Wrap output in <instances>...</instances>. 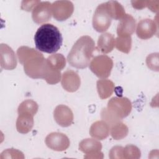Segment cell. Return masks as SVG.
<instances>
[{"label": "cell", "instance_id": "277c9868", "mask_svg": "<svg viewBox=\"0 0 159 159\" xmlns=\"http://www.w3.org/2000/svg\"><path fill=\"white\" fill-rule=\"evenodd\" d=\"M132 109V104L127 98H112L107 103V107L102 109L101 119L109 126L120 122L127 117Z\"/></svg>", "mask_w": 159, "mask_h": 159}, {"label": "cell", "instance_id": "2e32d148", "mask_svg": "<svg viewBox=\"0 0 159 159\" xmlns=\"http://www.w3.org/2000/svg\"><path fill=\"white\" fill-rule=\"evenodd\" d=\"M16 121L17 130L21 134H27L31 130L34 125V115L28 112H18Z\"/></svg>", "mask_w": 159, "mask_h": 159}, {"label": "cell", "instance_id": "9c48e42d", "mask_svg": "<svg viewBox=\"0 0 159 159\" xmlns=\"http://www.w3.org/2000/svg\"><path fill=\"white\" fill-rule=\"evenodd\" d=\"M47 146L55 151H63L70 146V140L64 134L60 132H52L45 138Z\"/></svg>", "mask_w": 159, "mask_h": 159}, {"label": "cell", "instance_id": "d6986e66", "mask_svg": "<svg viewBox=\"0 0 159 159\" xmlns=\"http://www.w3.org/2000/svg\"><path fill=\"white\" fill-rule=\"evenodd\" d=\"M79 148L86 154H98L101 153L100 150L102 148V145L96 139H86L80 143Z\"/></svg>", "mask_w": 159, "mask_h": 159}, {"label": "cell", "instance_id": "5bb4252c", "mask_svg": "<svg viewBox=\"0 0 159 159\" xmlns=\"http://www.w3.org/2000/svg\"><path fill=\"white\" fill-rule=\"evenodd\" d=\"M135 19L130 14H126L124 17L120 20L117 25V34L118 37H130L135 30Z\"/></svg>", "mask_w": 159, "mask_h": 159}, {"label": "cell", "instance_id": "d4e9b609", "mask_svg": "<svg viewBox=\"0 0 159 159\" xmlns=\"http://www.w3.org/2000/svg\"><path fill=\"white\" fill-rule=\"evenodd\" d=\"M123 154L124 158H137L135 155L140 158V152L139 149L135 145H127L123 149Z\"/></svg>", "mask_w": 159, "mask_h": 159}, {"label": "cell", "instance_id": "ba28073f", "mask_svg": "<svg viewBox=\"0 0 159 159\" xmlns=\"http://www.w3.org/2000/svg\"><path fill=\"white\" fill-rule=\"evenodd\" d=\"M74 6L70 1H57L52 4V12L53 17L59 21L65 20L73 14Z\"/></svg>", "mask_w": 159, "mask_h": 159}, {"label": "cell", "instance_id": "6da1fadb", "mask_svg": "<svg viewBox=\"0 0 159 159\" xmlns=\"http://www.w3.org/2000/svg\"><path fill=\"white\" fill-rule=\"evenodd\" d=\"M17 55L27 76L32 78L44 79L47 71V63L41 53L34 48L22 46L17 49Z\"/></svg>", "mask_w": 159, "mask_h": 159}, {"label": "cell", "instance_id": "8fae6325", "mask_svg": "<svg viewBox=\"0 0 159 159\" xmlns=\"http://www.w3.org/2000/svg\"><path fill=\"white\" fill-rule=\"evenodd\" d=\"M0 63L1 68L12 70L17 66V58L13 50L7 44L0 45Z\"/></svg>", "mask_w": 159, "mask_h": 159}, {"label": "cell", "instance_id": "e0dca14e", "mask_svg": "<svg viewBox=\"0 0 159 159\" xmlns=\"http://www.w3.org/2000/svg\"><path fill=\"white\" fill-rule=\"evenodd\" d=\"M110 126L104 120H98L94 122L89 129L90 135L97 139L103 140L106 139L109 134Z\"/></svg>", "mask_w": 159, "mask_h": 159}, {"label": "cell", "instance_id": "7c38bea8", "mask_svg": "<svg viewBox=\"0 0 159 159\" xmlns=\"http://www.w3.org/2000/svg\"><path fill=\"white\" fill-rule=\"evenodd\" d=\"M157 30V24L150 19L140 20L136 29V34L138 37L146 40L151 38L155 34Z\"/></svg>", "mask_w": 159, "mask_h": 159}, {"label": "cell", "instance_id": "9a60e30c", "mask_svg": "<svg viewBox=\"0 0 159 159\" xmlns=\"http://www.w3.org/2000/svg\"><path fill=\"white\" fill-rule=\"evenodd\" d=\"M81 80L79 75L71 70H68L62 75L61 85L68 92H75L80 86Z\"/></svg>", "mask_w": 159, "mask_h": 159}, {"label": "cell", "instance_id": "7402d4cb", "mask_svg": "<svg viewBox=\"0 0 159 159\" xmlns=\"http://www.w3.org/2000/svg\"><path fill=\"white\" fill-rule=\"evenodd\" d=\"M128 127L125 124L118 122L111 126V135L115 140H120L125 137L128 134Z\"/></svg>", "mask_w": 159, "mask_h": 159}, {"label": "cell", "instance_id": "ffe728a7", "mask_svg": "<svg viewBox=\"0 0 159 159\" xmlns=\"http://www.w3.org/2000/svg\"><path fill=\"white\" fill-rule=\"evenodd\" d=\"M107 11L112 19L120 20L126 14L123 6L116 1H109L106 2Z\"/></svg>", "mask_w": 159, "mask_h": 159}, {"label": "cell", "instance_id": "484cf974", "mask_svg": "<svg viewBox=\"0 0 159 159\" xmlns=\"http://www.w3.org/2000/svg\"><path fill=\"white\" fill-rule=\"evenodd\" d=\"M158 53L150 54L146 58V63L147 66L152 70H158Z\"/></svg>", "mask_w": 159, "mask_h": 159}, {"label": "cell", "instance_id": "52a82bcc", "mask_svg": "<svg viewBox=\"0 0 159 159\" xmlns=\"http://www.w3.org/2000/svg\"><path fill=\"white\" fill-rule=\"evenodd\" d=\"M112 21L106 2L99 4L96 9L93 17V27L97 32H103L108 29Z\"/></svg>", "mask_w": 159, "mask_h": 159}, {"label": "cell", "instance_id": "4316f807", "mask_svg": "<svg viewBox=\"0 0 159 159\" xmlns=\"http://www.w3.org/2000/svg\"><path fill=\"white\" fill-rule=\"evenodd\" d=\"M40 2V1H23L21 4V9L27 11H30Z\"/></svg>", "mask_w": 159, "mask_h": 159}, {"label": "cell", "instance_id": "f1b7e54d", "mask_svg": "<svg viewBox=\"0 0 159 159\" xmlns=\"http://www.w3.org/2000/svg\"><path fill=\"white\" fill-rule=\"evenodd\" d=\"M132 6L137 9H142L147 7V1H132Z\"/></svg>", "mask_w": 159, "mask_h": 159}, {"label": "cell", "instance_id": "30bf717a", "mask_svg": "<svg viewBox=\"0 0 159 159\" xmlns=\"http://www.w3.org/2000/svg\"><path fill=\"white\" fill-rule=\"evenodd\" d=\"M52 4L48 1H40L32 10V17L37 24L47 22L51 18Z\"/></svg>", "mask_w": 159, "mask_h": 159}, {"label": "cell", "instance_id": "7a4b0ae2", "mask_svg": "<svg viewBox=\"0 0 159 159\" xmlns=\"http://www.w3.org/2000/svg\"><path fill=\"white\" fill-rule=\"evenodd\" d=\"M36 48L47 53L57 52L61 47L63 38L59 29L52 24L40 26L34 35Z\"/></svg>", "mask_w": 159, "mask_h": 159}, {"label": "cell", "instance_id": "5b68a950", "mask_svg": "<svg viewBox=\"0 0 159 159\" xmlns=\"http://www.w3.org/2000/svg\"><path fill=\"white\" fill-rule=\"evenodd\" d=\"M47 72L44 78L47 83L54 84L61 80L60 71L66 65V60L60 53L53 54L46 59Z\"/></svg>", "mask_w": 159, "mask_h": 159}, {"label": "cell", "instance_id": "44dd1931", "mask_svg": "<svg viewBox=\"0 0 159 159\" xmlns=\"http://www.w3.org/2000/svg\"><path fill=\"white\" fill-rule=\"evenodd\" d=\"M97 89L99 97L106 99L112 94L114 84L109 80H99L97 81Z\"/></svg>", "mask_w": 159, "mask_h": 159}, {"label": "cell", "instance_id": "3957f363", "mask_svg": "<svg viewBox=\"0 0 159 159\" xmlns=\"http://www.w3.org/2000/svg\"><path fill=\"white\" fill-rule=\"evenodd\" d=\"M94 50L93 39L88 35L81 36L73 45L67 56V61L71 66L85 68L89 66Z\"/></svg>", "mask_w": 159, "mask_h": 159}, {"label": "cell", "instance_id": "cb8c5ba5", "mask_svg": "<svg viewBox=\"0 0 159 159\" xmlns=\"http://www.w3.org/2000/svg\"><path fill=\"white\" fill-rule=\"evenodd\" d=\"M38 107L36 102L31 99H27L20 103L18 107L17 112H28L35 116L38 111Z\"/></svg>", "mask_w": 159, "mask_h": 159}, {"label": "cell", "instance_id": "8992f818", "mask_svg": "<svg viewBox=\"0 0 159 159\" xmlns=\"http://www.w3.org/2000/svg\"><path fill=\"white\" fill-rule=\"evenodd\" d=\"M113 67L112 59L106 55H98L93 58L89 63V68L100 78H107Z\"/></svg>", "mask_w": 159, "mask_h": 159}, {"label": "cell", "instance_id": "83f0119b", "mask_svg": "<svg viewBox=\"0 0 159 159\" xmlns=\"http://www.w3.org/2000/svg\"><path fill=\"white\" fill-rule=\"evenodd\" d=\"M158 1H147V7L152 11L157 12L158 11Z\"/></svg>", "mask_w": 159, "mask_h": 159}, {"label": "cell", "instance_id": "ac0fdd59", "mask_svg": "<svg viewBox=\"0 0 159 159\" xmlns=\"http://www.w3.org/2000/svg\"><path fill=\"white\" fill-rule=\"evenodd\" d=\"M115 46V39L112 34L109 32L102 34L98 38L96 49L102 53L111 52Z\"/></svg>", "mask_w": 159, "mask_h": 159}, {"label": "cell", "instance_id": "603a6c76", "mask_svg": "<svg viewBox=\"0 0 159 159\" xmlns=\"http://www.w3.org/2000/svg\"><path fill=\"white\" fill-rule=\"evenodd\" d=\"M132 39L131 37H117L115 40V45L116 48L125 53H128L131 49Z\"/></svg>", "mask_w": 159, "mask_h": 159}, {"label": "cell", "instance_id": "4fadbf2b", "mask_svg": "<svg viewBox=\"0 0 159 159\" xmlns=\"http://www.w3.org/2000/svg\"><path fill=\"white\" fill-rule=\"evenodd\" d=\"M53 117L57 123L61 127H68L73 122V114L68 106L63 104L57 106L53 112Z\"/></svg>", "mask_w": 159, "mask_h": 159}]
</instances>
